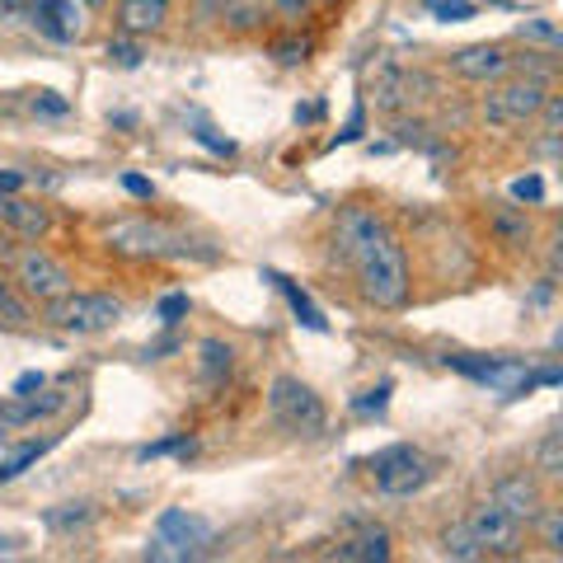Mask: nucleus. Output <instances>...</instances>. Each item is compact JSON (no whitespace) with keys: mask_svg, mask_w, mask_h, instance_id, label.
Wrapping results in <instances>:
<instances>
[{"mask_svg":"<svg viewBox=\"0 0 563 563\" xmlns=\"http://www.w3.org/2000/svg\"><path fill=\"white\" fill-rule=\"evenodd\" d=\"M211 544V521L184 507H165L155 521V540L146 544V559L155 563H184V559H202Z\"/></svg>","mask_w":563,"mask_h":563,"instance_id":"obj_2","label":"nucleus"},{"mask_svg":"<svg viewBox=\"0 0 563 563\" xmlns=\"http://www.w3.org/2000/svg\"><path fill=\"white\" fill-rule=\"evenodd\" d=\"M109 244L118 254H132V258H188L192 254L188 235L169 231V225H161V221H146V217L118 221L109 231Z\"/></svg>","mask_w":563,"mask_h":563,"instance_id":"obj_5","label":"nucleus"},{"mask_svg":"<svg viewBox=\"0 0 563 563\" xmlns=\"http://www.w3.org/2000/svg\"><path fill=\"white\" fill-rule=\"evenodd\" d=\"M544 99H550V85H544L540 76L503 80L484 95V118L493 122V128H521V122H531L544 109Z\"/></svg>","mask_w":563,"mask_h":563,"instance_id":"obj_6","label":"nucleus"},{"mask_svg":"<svg viewBox=\"0 0 563 563\" xmlns=\"http://www.w3.org/2000/svg\"><path fill=\"white\" fill-rule=\"evenodd\" d=\"M465 526H470V536L479 540L484 554H517V550H521V521L507 517L493 498H488L484 507H474Z\"/></svg>","mask_w":563,"mask_h":563,"instance_id":"obj_8","label":"nucleus"},{"mask_svg":"<svg viewBox=\"0 0 563 563\" xmlns=\"http://www.w3.org/2000/svg\"><path fill=\"white\" fill-rule=\"evenodd\" d=\"M192 136H198V141H202V146H207V151H217V155H235V141H225V136H217V132H211V128H207V122H198V132H192Z\"/></svg>","mask_w":563,"mask_h":563,"instance_id":"obj_34","label":"nucleus"},{"mask_svg":"<svg viewBox=\"0 0 563 563\" xmlns=\"http://www.w3.org/2000/svg\"><path fill=\"white\" fill-rule=\"evenodd\" d=\"M192 446V437L188 432H174V437H165V442H151V446H141V461H161V455H188Z\"/></svg>","mask_w":563,"mask_h":563,"instance_id":"obj_26","label":"nucleus"},{"mask_svg":"<svg viewBox=\"0 0 563 563\" xmlns=\"http://www.w3.org/2000/svg\"><path fill=\"white\" fill-rule=\"evenodd\" d=\"M24 14H29V24L52 43H76L80 29H85L80 0H29Z\"/></svg>","mask_w":563,"mask_h":563,"instance_id":"obj_9","label":"nucleus"},{"mask_svg":"<svg viewBox=\"0 0 563 563\" xmlns=\"http://www.w3.org/2000/svg\"><path fill=\"white\" fill-rule=\"evenodd\" d=\"M0 225H10V231L24 240H43L52 217H47V207L20 198V192H0Z\"/></svg>","mask_w":563,"mask_h":563,"instance_id":"obj_14","label":"nucleus"},{"mask_svg":"<svg viewBox=\"0 0 563 563\" xmlns=\"http://www.w3.org/2000/svg\"><path fill=\"white\" fill-rule=\"evenodd\" d=\"M20 282H24L29 296H38V301H57L62 291H70V273L43 250L20 254Z\"/></svg>","mask_w":563,"mask_h":563,"instance_id":"obj_10","label":"nucleus"},{"mask_svg":"<svg viewBox=\"0 0 563 563\" xmlns=\"http://www.w3.org/2000/svg\"><path fill=\"white\" fill-rule=\"evenodd\" d=\"M221 20L231 29H254L263 20V0H231V5L221 10Z\"/></svg>","mask_w":563,"mask_h":563,"instance_id":"obj_25","label":"nucleus"},{"mask_svg":"<svg viewBox=\"0 0 563 563\" xmlns=\"http://www.w3.org/2000/svg\"><path fill=\"white\" fill-rule=\"evenodd\" d=\"M33 109H38V113H52V118H57V113H66V109H70V103H66L62 95H52V90H38V95H33Z\"/></svg>","mask_w":563,"mask_h":563,"instance_id":"obj_35","label":"nucleus"},{"mask_svg":"<svg viewBox=\"0 0 563 563\" xmlns=\"http://www.w3.org/2000/svg\"><path fill=\"white\" fill-rule=\"evenodd\" d=\"M0 329H29V306L10 291L5 277H0Z\"/></svg>","mask_w":563,"mask_h":563,"instance_id":"obj_24","label":"nucleus"},{"mask_svg":"<svg viewBox=\"0 0 563 563\" xmlns=\"http://www.w3.org/2000/svg\"><path fill=\"white\" fill-rule=\"evenodd\" d=\"M536 470L544 474V479H559V474H563V432H559V428H550V432L540 437Z\"/></svg>","mask_w":563,"mask_h":563,"instance_id":"obj_22","label":"nucleus"},{"mask_svg":"<svg viewBox=\"0 0 563 563\" xmlns=\"http://www.w3.org/2000/svg\"><path fill=\"white\" fill-rule=\"evenodd\" d=\"M428 10L442 14V20L451 24V20H470V14H474V0H428Z\"/></svg>","mask_w":563,"mask_h":563,"instance_id":"obj_32","label":"nucleus"},{"mask_svg":"<svg viewBox=\"0 0 563 563\" xmlns=\"http://www.w3.org/2000/svg\"><path fill=\"white\" fill-rule=\"evenodd\" d=\"M155 314H161V324H179L184 314H188V296L184 291H169V296H161V306H155Z\"/></svg>","mask_w":563,"mask_h":563,"instance_id":"obj_30","label":"nucleus"},{"mask_svg":"<svg viewBox=\"0 0 563 563\" xmlns=\"http://www.w3.org/2000/svg\"><path fill=\"white\" fill-rule=\"evenodd\" d=\"M52 446H57V437H43V442H29V446H20L14 455H0V484L20 479V474H24L29 465H38Z\"/></svg>","mask_w":563,"mask_h":563,"instance_id":"obj_20","label":"nucleus"},{"mask_svg":"<svg viewBox=\"0 0 563 563\" xmlns=\"http://www.w3.org/2000/svg\"><path fill=\"white\" fill-rule=\"evenodd\" d=\"M521 38L544 43V47H563V33H559L554 24H544V20H526V24H521Z\"/></svg>","mask_w":563,"mask_h":563,"instance_id":"obj_31","label":"nucleus"},{"mask_svg":"<svg viewBox=\"0 0 563 563\" xmlns=\"http://www.w3.org/2000/svg\"><path fill=\"white\" fill-rule=\"evenodd\" d=\"M418 90H432V80H428V76H413V70L390 66V70H385V76L376 80V109H385V113L413 109V103L422 99Z\"/></svg>","mask_w":563,"mask_h":563,"instance_id":"obj_13","label":"nucleus"},{"mask_svg":"<svg viewBox=\"0 0 563 563\" xmlns=\"http://www.w3.org/2000/svg\"><path fill=\"white\" fill-rule=\"evenodd\" d=\"M5 254H10V240H5V235H0V258H5Z\"/></svg>","mask_w":563,"mask_h":563,"instance_id":"obj_47","label":"nucleus"},{"mask_svg":"<svg viewBox=\"0 0 563 563\" xmlns=\"http://www.w3.org/2000/svg\"><path fill=\"white\" fill-rule=\"evenodd\" d=\"M268 282H277V287H282V296H287V301H291V314H296V320H301L306 329H314V333H329V320H324V310L314 306L310 296H306L301 287H296L291 277H282V273H268Z\"/></svg>","mask_w":563,"mask_h":563,"instance_id":"obj_18","label":"nucleus"},{"mask_svg":"<svg viewBox=\"0 0 563 563\" xmlns=\"http://www.w3.org/2000/svg\"><path fill=\"white\" fill-rule=\"evenodd\" d=\"M339 254L352 263V273L362 282V296L380 310H395L409 301V263L395 231L385 225L376 211L347 207L339 217Z\"/></svg>","mask_w":563,"mask_h":563,"instance_id":"obj_1","label":"nucleus"},{"mask_svg":"<svg viewBox=\"0 0 563 563\" xmlns=\"http://www.w3.org/2000/svg\"><path fill=\"white\" fill-rule=\"evenodd\" d=\"M512 198L517 202H540L544 198V179H540V174H526V179L512 184Z\"/></svg>","mask_w":563,"mask_h":563,"instance_id":"obj_33","label":"nucleus"},{"mask_svg":"<svg viewBox=\"0 0 563 563\" xmlns=\"http://www.w3.org/2000/svg\"><path fill=\"white\" fill-rule=\"evenodd\" d=\"M488 221H493V235H498L503 244H512V250L531 244V221H526V211H521V207H498Z\"/></svg>","mask_w":563,"mask_h":563,"instance_id":"obj_19","label":"nucleus"},{"mask_svg":"<svg viewBox=\"0 0 563 563\" xmlns=\"http://www.w3.org/2000/svg\"><path fill=\"white\" fill-rule=\"evenodd\" d=\"M333 559H343V563H385L390 559V536L385 531H362V536L343 540L339 550H333Z\"/></svg>","mask_w":563,"mask_h":563,"instance_id":"obj_17","label":"nucleus"},{"mask_svg":"<svg viewBox=\"0 0 563 563\" xmlns=\"http://www.w3.org/2000/svg\"><path fill=\"white\" fill-rule=\"evenodd\" d=\"M357 136H362V103H357V109H352L347 128H343L339 136H333V146H347V141H357Z\"/></svg>","mask_w":563,"mask_h":563,"instance_id":"obj_38","label":"nucleus"},{"mask_svg":"<svg viewBox=\"0 0 563 563\" xmlns=\"http://www.w3.org/2000/svg\"><path fill=\"white\" fill-rule=\"evenodd\" d=\"M507 66H512V57H507L503 47H493V43L461 47L451 57V70H455V76H465V80H498Z\"/></svg>","mask_w":563,"mask_h":563,"instance_id":"obj_15","label":"nucleus"},{"mask_svg":"<svg viewBox=\"0 0 563 563\" xmlns=\"http://www.w3.org/2000/svg\"><path fill=\"white\" fill-rule=\"evenodd\" d=\"M0 10H20V0H0Z\"/></svg>","mask_w":563,"mask_h":563,"instance_id":"obj_46","label":"nucleus"},{"mask_svg":"<svg viewBox=\"0 0 563 563\" xmlns=\"http://www.w3.org/2000/svg\"><path fill=\"white\" fill-rule=\"evenodd\" d=\"M540 536H544V544H550L554 554H563V517H559V507H540Z\"/></svg>","mask_w":563,"mask_h":563,"instance_id":"obj_28","label":"nucleus"},{"mask_svg":"<svg viewBox=\"0 0 563 563\" xmlns=\"http://www.w3.org/2000/svg\"><path fill=\"white\" fill-rule=\"evenodd\" d=\"M493 503H498L507 517H517L521 526H531L540 517V507H544L540 484L526 479V474H507V479H498V488H493Z\"/></svg>","mask_w":563,"mask_h":563,"instance_id":"obj_12","label":"nucleus"},{"mask_svg":"<svg viewBox=\"0 0 563 563\" xmlns=\"http://www.w3.org/2000/svg\"><path fill=\"white\" fill-rule=\"evenodd\" d=\"M390 390H395V385L380 380L376 390H366V395L352 399V409H357V413H385V404H390Z\"/></svg>","mask_w":563,"mask_h":563,"instance_id":"obj_29","label":"nucleus"},{"mask_svg":"<svg viewBox=\"0 0 563 563\" xmlns=\"http://www.w3.org/2000/svg\"><path fill=\"white\" fill-rule=\"evenodd\" d=\"M90 517H95V512H90L85 503H70V507H52V512H47V526H52V531H70V526H85Z\"/></svg>","mask_w":563,"mask_h":563,"instance_id":"obj_27","label":"nucleus"},{"mask_svg":"<svg viewBox=\"0 0 563 563\" xmlns=\"http://www.w3.org/2000/svg\"><path fill=\"white\" fill-rule=\"evenodd\" d=\"M43 385H47L43 372H24L20 380H14V395H33V390H43Z\"/></svg>","mask_w":563,"mask_h":563,"instance_id":"obj_41","label":"nucleus"},{"mask_svg":"<svg viewBox=\"0 0 563 563\" xmlns=\"http://www.w3.org/2000/svg\"><path fill=\"white\" fill-rule=\"evenodd\" d=\"M268 413H273L277 428L291 432V437H320L324 422H329L320 395H314L306 380H296V376H277L268 385Z\"/></svg>","mask_w":563,"mask_h":563,"instance_id":"obj_3","label":"nucleus"},{"mask_svg":"<svg viewBox=\"0 0 563 563\" xmlns=\"http://www.w3.org/2000/svg\"><path fill=\"white\" fill-rule=\"evenodd\" d=\"M80 5H103V0H80Z\"/></svg>","mask_w":563,"mask_h":563,"instance_id":"obj_48","label":"nucleus"},{"mask_svg":"<svg viewBox=\"0 0 563 563\" xmlns=\"http://www.w3.org/2000/svg\"><path fill=\"white\" fill-rule=\"evenodd\" d=\"M66 399H70L66 390H47L43 399L38 395H14V399L0 404V432H20V428H29V422L62 413Z\"/></svg>","mask_w":563,"mask_h":563,"instance_id":"obj_11","label":"nucleus"},{"mask_svg":"<svg viewBox=\"0 0 563 563\" xmlns=\"http://www.w3.org/2000/svg\"><path fill=\"white\" fill-rule=\"evenodd\" d=\"M273 57H277L282 66H296V62H306V43H277Z\"/></svg>","mask_w":563,"mask_h":563,"instance_id":"obj_37","label":"nucleus"},{"mask_svg":"<svg viewBox=\"0 0 563 563\" xmlns=\"http://www.w3.org/2000/svg\"><path fill=\"white\" fill-rule=\"evenodd\" d=\"M442 550L451 554V559H465V563H474V559H484V550H479V540L470 536V526L461 521V526H451V531L442 536Z\"/></svg>","mask_w":563,"mask_h":563,"instance_id":"obj_23","label":"nucleus"},{"mask_svg":"<svg viewBox=\"0 0 563 563\" xmlns=\"http://www.w3.org/2000/svg\"><path fill=\"white\" fill-rule=\"evenodd\" d=\"M231 0H202V14H217V10H225Z\"/></svg>","mask_w":563,"mask_h":563,"instance_id":"obj_45","label":"nucleus"},{"mask_svg":"<svg viewBox=\"0 0 563 563\" xmlns=\"http://www.w3.org/2000/svg\"><path fill=\"white\" fill-rule=\"evenodd\" d=\"M165 20H169V0H122L118 5L122 33H155Z\"/></svg>","mask_w":563,"mask_h":563,"instance_id":"obj_16","label":"nucleus"},{"mask_svg":"<svg viewBox=\"0 0 563 563\" xmlns=\"http://www.w3.org/2000/svg\"><path fill=\"white\" fill-rule=\"evenodd\" d=\"M174 347H179V339H161V343L146 347V357H165V352H174Z\"/></svg>","mask_w":563,"mask_h":563,"instance_id":"obj_43","label":"nucleus"},{"mask_svg":"<svg viewBox=\"0 0 563 563\" xmlns=\"http://www.w3.org/2000/svg\"><path fill=\"white\" fill-rule=\"evenodd\" d=\"M20 544H24L20 536H0V554H14V550H20Z\"/></svg>","mask_w":563,"mask_h":563,"instance_id":"obj_44","label":"nucleus"},{"mask_svg":"<svg viewBox=\"0 0 563 563\" xmlns=\"http://www.w3.org/2000/svg\"><path fill=\"white\" fill-rule=\"evenodd\" d=\"M122 188H128L132 198H155V184L141 179V174H122Z\"/></svg>","mask_w":563,"mask_h":563,"instance_id":"obj_39","label":"nucleus"},{"mask_svg":"<svg viewBox=\"0 0 563 563\" xmlns=\"http://www.w3.org/2000/svg\"><path fill=\"white\" fill-rule=\"evenodd\" d=\"M202 380L207 385H221L225 376H231V366H235V352L225 347L221 339H202Z\"/></svg>","mask_w":563,"mask_h":563,"instance_id":"obj_21","label":"nucleus"},{"mask_svg":"<svg viewBox=\"0 0 563 563\" xmlns=\"http://www.w3.org/2000/svg\"><path fill=\"white\" fill-rule=\"evenodd\" d=\"M273 5H277L282 20H301V14L314 5V0H273Z\"/></svg>","mask_w":563,"mask_h":563,"instance_id":"obj_40","label":"nucleus"},{"mask_svg":"<svg viewBox=\"0 0 563 563\" xmlns=\"http://www.w3.org/2000/svg\"><path fill=\"white\" fill-rule=\"evenodd\" d=\"M47 320L66 333H99L122 320V301H113V296H103V291H62L57 301H52Z\"/></svg>","mask_w":563,"mask_h":563,"instance_id":"obj_7","label":"nucleus"},{"mask_svg":"<svg viewBox=\"0 0 563 563\" xmlns=\"http://www.w3.org/2000/svg\"><path fill=\"white\" fill-rule=\"evenodd\" d=\"M24 188V174H14V169H0V192H20Z\"/></svg>","mask_w":563,"mask_h":563,"instance_id":"obj_42","label":"nucleus"},{"mask_svg":"<svg viewBox=\"0 0 563 563\" xmlns=\"http://www.w3.org/2000/svg\"><path fill=\"white\" fill-rule=\"evenodd\" d=\"M109 62H118V66H141V47H132V43H109Z\"/></svg>","mask_w":563,"mask_h":563,"instance_id":"obj_36","label":"nucleus"},{"mask_svg":"<svg viewBox=\"0 0 563 563\" xmlns=\"http://www.w3.org/2000/svg\"><path fill=\"white\" fill-rule=\"evenodd\" d=\"M372 474H376V488L385 498H413L418 488H428L432 479V461L409 442H395L372 455Z\"/></svg>","mask_w":563,"mask_h":563,"instance_id":"obj_4","label":"nucleus"}]
</instances>
